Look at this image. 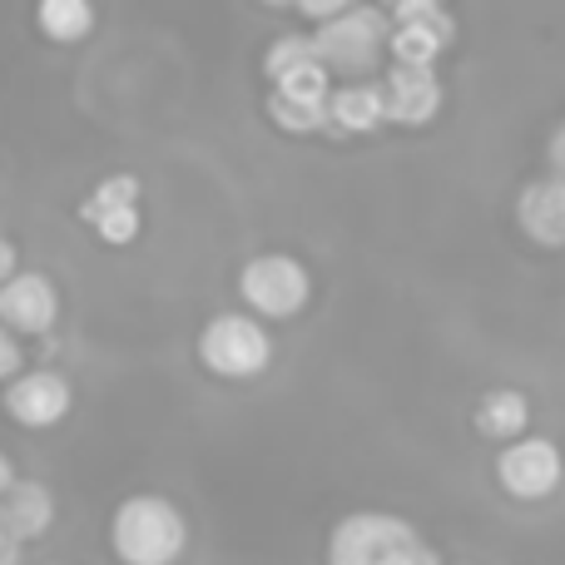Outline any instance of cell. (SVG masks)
I'll list each match as a JSON object with an SVG mask.
<instances>
[{
	"mask_svg": "<svg viewBox=\"0 0 565 565\" xmlns=\"http://www.w3.org/2000/svg\"><path fill=\"white\" fill-rule=\"evenodd\" d=\"M109 546L125 565H174L189 546V521L169 497L139 491V497L119 501L115 521H109Z\"/></svg>",
	"mask_w": 565,
	"mask_h": 565,
	"instance_id": "1",
	"label": "cell"
},
{
	"mask_svg": "<svg viewBox=\"0 0 565 565\" xmlns=\"http://www.w3.org/2000/svg\"><path fill=\"white\" fill-rule=\"evenodd\" d=\"M328 565H437L422 536L387 511H352L332 526Z\"/></svg>",
	"mask_w": 565,
	"mask_h": 565,
	"instance_id": "2",
	"label": "cell"
},
{
	"mask_svg": "<svg viewBox=\"0 0 565 565\" xmlns=\"http://www.w3.org/2000/svg\"><path fill=\"white\" fill-rule=\"evenodd\" d=\"M199 362L224 382H248L258 372H268L274 362V338L258 318L248 312H214L199 332Z\"/></svg>",
	"mask_w": 565,
	"mask_h": 565,
	"instance_id": "3",
	"label": "cell"
},
{
	"mask_svg": "<svg viewBox=\"0 0 565 565\" xmlns=\"http://www.w3.org/2000/svg\"><path fill=\"white\" fill-rule=\"evenodd\" d=\"M387 40H392V30H387V15H382V10L352 6L348 15L328 20V25L312 35V50H318V60H322L328 75H342L348 85H358L362 75L377 70Z\"/></svg>",
	"mask_w": 565,
	"mask_h": 565,
	"instance_id": "4",
	"label": "cell"
},
{
	"mask_svg": "<svg viewBox=\"0 0 565 565\" xmlns=\"http://www.w3.org/2000/svg\"><path fill=\"white\" fill-rule=\"evenodd\" d=\"M238 292L258 318H292V312L308 308L312 278L292 254H258L238 274Z\"/></svg>",
	"mask_w": 565,
	"mask_h": 565,
	"instance_id": "5",
	"label": "cell"
},
{
	"mask_svg": "<svg viewBox=\"0 0 565 565\" xmlns=\"http://www.w3.org/2000/svg\"><path fill=\"white\" fill-rule=\"evenodd\" d=\"M451 40H457V20L441 6H431V0H402L392 10V40H387L392 65L431 70Z\"/></svg>",
	"mask_w": 565,
	"mask_h": 565,
	"instance_id": "6",
	"label": "cell"
},
{
	"mask_svg": "<svg viewBox=\"0 0 565 565\" xmlns=\"http://www.w3.org/2000/svg\"><path fill=\"white\" fill-rule=\"evenodd\" d=\"M561 447L546 437H521L497 457V481L507 497L516 501H541L561 487Z\"/></svg>",
	"mask_w": 565,
	"mask_h": 565,
	"instance_id": "7",
	"label": "cell"
},
{
	"mask_svg": "<svg viewBox=\"0 0 565 565\" xmlns=\"http://www.w3.org/2000/svg\"><path fill=\"white\" fill-rule=\"evenodd\" d=\"M0 402H6L10 422H20V427H30V431H50V427H60V422L70 417L75 392H70V382L60 377V372L30 367V372H20V377L10 382Z\"/></svg>",
	"mask_w": 565,
	"mask_h": 565,
	"instance_id": "8",
	"label": "cell"
},
{
	"mask_svg": "<svg viewBox=\"0 0 565 565\" xmlns=\"http://www.w3.org/2000/svg\"><path fill=\"white\" fill-rule=\"evenodd\" d=\"M79 218L105 238L109 248H125L139 238V179L135 174H109L89 189V199L79 204Z\"/></svg>",
	"mask_w": 565,
	"mask_h": 565,
	"instance_id": "9",
	"label": "cell"
},
{
	"mask_svg": "<svg viewBox=\"0 0 565 565\" xmlns=\"http://www.w3.org/2000/svg\"><path fill=\"white\" fill-rule=\"evenodd\" d=\"M60 318V288L50 274H15L0 288V328L15 338H45Z\"/></svg>",
	"mask_w": 565,
	"mask_h": 565,
	"instance_id": "10",
	"label": "cell"
},
{
	"mask_svg": "<svg viewBox=\"0 0 565 565\" xmlns=\"http://www.w3.org/2000/svg\"><path fill=\"white\" fill-rule=\"evenodd\" d=\"M382 99H387V119L392 125H427L431 115L441 109V85H437V70H407V65H392L387 79H382Z\"/></svg>",
	"mask_w": 565,
	"mask_h": 565,
	"instance_id": "11",
	"label": "cell"
},
{
	"mask_svg": "<svg viewBox=\"0 0 565 565\" xmlns=\"http://www.w3.org/2000/svg\"><path fill=\"white\" fill-rule=\"evenodd\" d=\"M387 125V99H382L377 79H358V85H338L328 99V129L338 135H372Z\"/></svg>",
	"mask_w": 565,
	"mask_h": 565,
	"instance_id": "12",
	"label": "cell"
},
{
	"mask_svg": "<svg viewBox=\"0 0 565 565\" xmlns=\"http://www.w3.org/2000/svg\"><path fill=\"white\" fill-rule=\"evenodd\" d=\"M50 521H55V497H50V487H40V481H15V487L0 497V526H6V536L15 541V546L45 536Z\"/></svg>",
	"mask_w": 565,
	"mask_h": 565,
	"instance_id": "13",
	"label": "cell"
},
{
	"mask_svg": "<svg viewBox=\"0 0 565 565\" xmlns=\"http://www.w3.org/2000/svg\"><path fill=\"white\" fill-rule=\"evenodd\" d=\"M521 228H526L536 244L546 248H561L565 244V179H546V184H531L521 194V209H516Z\"/></svg>",
	"mask_w": 565,
	"mask_h": 565,
	"instance_id": "14",
	"label": "cell"
},
{
	"mask_svg": "<svg viewBox=\"0 0 565 565\" xmlns=\"http://www.w3.org/2000/svg\"><path fill=\"white\" fill-rule=\"evenodd\" d=\"M526 422H531V407H526V397H521L516 387L487 392V397H481V407H477V431H481V437H491V441H507V447H511V437L521 441Z\"/></svg>",
	"mask_w": 565,
	"mask_h": 565,
	"instance_id": "15",
	"label": "cell"
},
{
	"mask_svg": "<svg viewBox=\"0 0 565 565\" xmlns=\"http://www.w3.org/2000/svg\"><path fill=\"white\" fill-rule=\"evenodd\" d=\"M35 25L45 30L55 45H79V40L95 30V10H89L85 0H45V6L35 10Z\"/></svg>",
	"mask_w": 565,
	"mask_h": 565,
	"instance_id": "16",
	"label": "cell"
},
{
	"mask_svg": "<svg viewBox=\"0 0 565 565\" xmlns=\"http://www.w3.org/2000/svg\"><path fill=\"white\" fill-rule=\"evenodd\" d=\"M268 115H274V125L288 129V135H312V129H328V105H302V99L268 95Z\"/></svg>",
	"mask_w": 565,
	"mask_h": 565,
	"instance_id": "17",
	"label": "cell"
},
{
	"mask_svg": "<svg viewBox=\"0 0 565 565\" xmlns=\"http://www.w3.org/2000/svg\"><path fill=\"white\" fill-rule=\"evenodd\" d=\"M20 372H25V352H20V338L10 328H0V382H15Z\"/></svg>",
	"mask_w": 565,
	"mask_h": 565,
	"instance_id": "18",
	"label": "cell"
},
{
	"mask_svg": "<svg viewBox=\"0 0 565 565\" xmlns=\"http://www.w3.org/2000/svg\"><path fill=\"white\" fill-rule=\"evenodd\" d=\"M15 274H20V248L10 244V238H0V288H6Z\"/></svg>",
	"mask_w": 565,
	"mask_h": 565,
	"instance_id": "19",
	"label": "cell"
},
{
	"mask_svg": "<svg viewBox=\"0 0 565 565\" xmlns=\"http://www.w3.org/2000/svg\"><path fill=\"white\" fill-rule=\"evenodd\" d=\"M15 481H20V477H15V467H10V457L0 451V497H6V491L15 487Z\"/></svg>",
	"mask_w": 565,
	"mask_h": 565,
	"instance_id": "20",
	"label": "cell"
},
{
	"mask_svg": "<svg viewBox=\"0 0 565 565\" xmlns=\"http://www.w3.org/2000/svg\"><path fill=\"white\" fill-rule=\"evenodd\" d=\"M0 565H15V541L6 536V526H0Z\"/></svg>",
	"mask_w": 565,
	"mask_h": 565,
	"instance_id": "21",
	"label": "cell"
}]
</instances>
